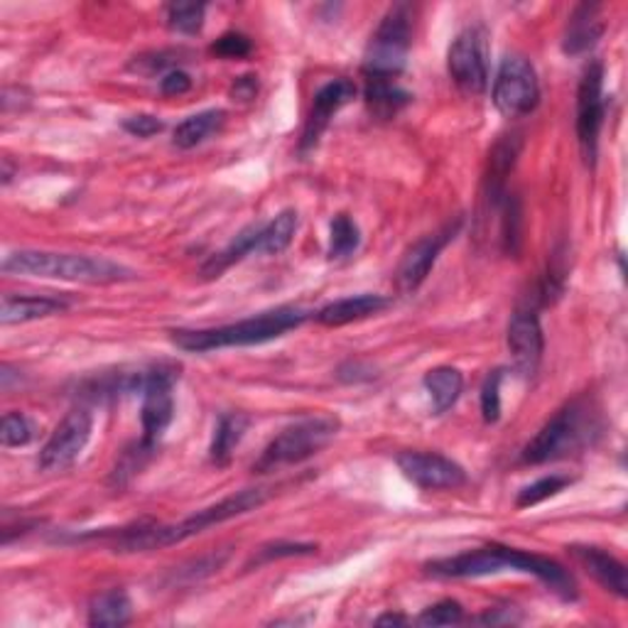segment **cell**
I'll return each mask as SVG.
<instances>
[{
    "label": "cell",
    "mask_w": 628,
    "mask_h": 628,
    "mask_svg": "<svg viewBox=\"0 0 628 628\" xmlns=\"http://www.w3.org/2000/svg\"><path fill=\"white\" fill-rule=\"evenodd\" d=\"M223 124H227V111H221V108L202 111V114H194L190 118H184L182 124L175 128L172 145L180 148V150H192L196 145H202L206 138L219 133Z\"/></svg>",
    "instance_id": "cell-22"
},
{
    "label": "cell",
    "mask_w": 628,
    "mask_h": 628,
    "mask_svg": "<svg viewBox=\"0 0 628 628\" xmlns=\"http://www.w3.org/2000/svg\"><path fill=\"white\" fill-rule=\"evenodd\" d=\"M268 499L270 489H243L229 496V499L209 505V509L196 511L190 518L175 523V526H136L130 530H124L114 548L118 552H148L177 546V542H184L187 538L200 536L206 528L219 526L223 521H231L236 518V515L260 509Z\"/></svg>",
    "instance_id": "cell-2"
},
{
    "label": "cell",
    "mask_w": 628,
    "mask_h": 628,
    "mask_svg": "<svg viewBox=\"0 0 628 628\" xmlns=\"http://www.w3.org/2000/svg\"><path fill=\"white\" fill-rule=\"evenodd\" d=\"M124 130L136 138H153L157 133H163L165 124L157 116H150V114H136L124 120Z\"/></svg>",
    "instance_id": "cell-37"
},
{
    "label": "cell",
    "mask_w": 628,
    "mask_h": 628,
    "mask_svg": "<svg viewBox=\"0 0 628 628\" xmlns=\"http://www.w3.org/2000/svg\"><path fill=\"white\" fill-rule=\"evenodd\" d=\"M3 273L67 280L81 285H114L133 280L136 273L108 258L74 256V253L52 251H13L3 258Z\"/></svg>",
    "instance_id": "cell-3"
},
{
    "label": "cell",
    "mask_w": 628,
    "mask_h": 628,
    "mask_svg": "<svg viewBox=\"0 0 628 628\" xmlns=\"http://www.w3.org/2000/svg\"><path fill=\"white\" fill-rule=\"evenodd\" d=\"M494 106L505 118L528 116L540 103V84L533 64L523 54H509L494 81Z\"/></svg>",
    "instance_id": "cell-8"
},
{
    "label": "cell",
    "mask_w": 628,
    "mask_h": 628,
    "mask_svg": "<svg viewBox=\"0 0 628 628\" xmlns=\"http://www.w3.org/2000/svg\"><path fill=\"white\" fill-rule=\"evenodd\" d=\"M509 349L513 354L515 371H518L521 376H533V373L538 371L546 339H542V326L536 309H515L509 322Z\"/></svg>",
    "instance_id": "cell-16"
},
{
    "label": "cell",
    "mask_w": 628,
    "mask_h": 628,
    "mask_svg": "<svg viewBox=\"0 0 628 628\" xmlns=\"http://www.w3.org/2000/svg\"><path fill=\"white\" fill-rule=\"evenodd\" d=\"M339 427L342 423L336 415H312L297 420V423L285 427L283 433L264 449V454L253 464V472L268 474L275 472V469L293 466L305 462L309 457L320 454L322 449L339 435Z\"/></svg>",
    "instance_id": "cell-5"
},
{
    "label": "cell",
    "mask_w": 628,
    "mask_h": 628,
    "mask_svg": "<svg viewBox=\"0 0 628 628\" xmlns=\"http://www.w3.org/2000/svg\"><path fill=\"white\" fill-rule=\"evenodd\" d=\"M297 231V212L295 209H283L275 214L268 223H260L258 239H256V253H264V256H278L283 253Z\"/></svg>",
    "instance_id": "cell-26"
},
{
    "label": "cell",
    "mask_w": 628,
    "mask_h": 628,
    "mask_svg": "<svg viewBox=\"0 0 628 628\" xmlns=\"http://www.w3.org/2000/svg\"><path fill=\"white\" fill-rule=\"evenodd\" d=\"M425 388L433 398V410L435 415H443L449 408L454 406L464 390V379L462 373L452 366H437V369L427 371L425 376Z\"/></svg>",
    "instance_id": "cell-25"
},
{
    "label": "cell",
    "mask_w": 628,
    "mask_h": 628,
    "mask_svg": "<svg viewBox=\"0 0 628 628\" xmlns=\"http://www.w3.org/2000/svg\"><path fill=\"white\" fill-rule=\"evenodd\" d=\"M501 381H503V371L496 369L489 373V379L484 381L482 388V415L489 425L499 423L501 418Z\"/></svg>",
    "instance_id": "cell-32"
},
{
    "label": "cell",
    "mask_w": 628,
    "mask_h": 628,
    "mask_svg": "<svg viewBox=\"0 0 628 628\" xmlns=\"http://www.w3.org/2000/svg\"><path fill=\"white\" fill-rule=\"evenodd\" d=\"M251 52H253V42L241 33L221 35L219 40L212 44V54H217V57H223V60H243V57H248Z\"/></svg>",
    "instance_id": "cell-35"
},
{
    "label": "cell",
    "mask_w": 628,
    "mask_h": 628,
    "mask_svg": "<svg viewBox=\"0 0 628 628\" xmlns=\"http://www.w3.org/2000/svg\"><path fill=\"white\" fill-rule=\"evenodd\" d=\"M354 97H356V87L349 79L330 81L326 87L317 91L312 108H309V116L305 120L303 138H299V153H309V150L317 148L322 133L330 128L332 118L339 114L346 103L354 101Z\"/></svg>",
    "instance_id": "cell-15"
},
{
    "label": "cell",
    "mask_w": 628,
    "mask_h": 628,
    "mask_svg": "<svg viewBox=\"0 0 628 628\" xmlns=\"http://www.w3.org/2000/svg\"><path fill=\"white\" fill-rule=\"evenodd\" d=\"M410 99V93L400 89L396 79L366 77V103H369V108L381 118L396 116L400 108L408 106Z\"/></svg>",
    "instance_id": "cell-24"
},
{
    "label": "cell",
    "mask_w": 628,
    "mask_h": 628,
    "mask_svg": "<svg viewBox=\"0 0 628 628\" xmlns=\"http://www.w3.org/2000/svg\"><path fill=\"white\" fill-rule=\"evenodd\" d=\"M93 430V418L87 408H74L54 433L47 439L40 452V466L44 472H62L77 462L87 449Z\"/></svg>",
    "instance_id": "cell-12"
},
{
    "label": "cell",
    "mask_w": 628,
    "mask_h": 628,
    "mask_svg": "<svg viewBox=\"0 0 628 628\" xmlns=\"http://www.w3.org/2000/svg\"><path fill=\"white\" fill-rule=\"evenodd\" d=\"M396 462L402 476L425 491L459 489L466 482L464 469L454 459L437 452H402Z\"/></svg>",
    "instance_id": "cell-13"
},
{
    "label": "cell",
    "mask_w": 628,
    "mask_h": 628,
    "mask_svg": "<svg viewBox=\"0 0 628 628\" xmlns=\"http://www.w3.org/2000/svg\"><path fill=\"white\" fill-rule=\"evenodd\" d=\"M204 13L206 5L202 3H175L167 8V25H170L175 33L196 35L204 25Z\"/></svg>",
    "instance_id": "cell-30"
},
{
    "label": "cell",
    "mask_w": 628,
    "mask_h": 628,
    "mask_svg": "<svg viewBox=\"0 0 628 628\" xmlns=\"http://www.w3.org/2000/svg\"><path fill=\"white\" fill-rule=\"evenodd\" d=\"M604 35V23H602V5H577L575 13H572L565 33V42H562V50L565 54H585L592 50V47L602 40Z\"/></svg>",
    "instance_id": "cell-18"
},
{
    "label": "cell",
    "mask_w": 628,
    "mask_h": 628,
    "mask_svg": "<svg viewBox=\"0 0 628 628\" xmlns=\"http://www.w3.org/2000/svg\"><path fill=\"white\" fill-rule=\"evenodd\" d=\"M390 305L388 297L383 295H356V297H344L336 299V303H330L317 312V322L324 326H344L351 322H361L366 317L379 315Z\"/></svg>",
    "instance_id": "cell-19"
},
{
    "label": "cell",
    "mask_w": 628,
    "mask_h": 628,
    "mask_svg": "<svg viewBox=\"0 0 628 628\" xmlns=\"http://www.w3.org/2000/svg\"><path fill=\"white\" fill-rule=\"evenodd\" d=\"M258 229H260V223H253V227L243 229L239 236L229 243L227 248L206 260V264L202 266V275L204 278H219L223 270L231 268L233 264H239V260H243V258L248 256V253H256Z\"/></svg>",
    "instance_id": "cell-27"
},
{
    "label": "cell",
    "mask_w": 628,
    "mask_h": 628,
    "mask_svg": "<svg viewBox=\"0 0 628 628\" xmlns=\"http://www.w3.org/2000/svg\"><path fill=\"white\" fill-rule=\"evenodd\" d=\"M251 427V418L246 412H227V415L219 418L217 430H214L209 457L217 466L229 464V459L233 454V449L241 445V439L246 437Z\"/></svg>",
    "instance_id": "cell-21"
},
{
    "label": "cell",
    "mask_w": 628,
    "mask_h": 628,
    "mask_svg": "<svg viewBox=\"0 0 628 628\" xmlns=\"http://www.w3.org/2000/svg\"><path fill=\"white\" fill-rule=\"evenodd\" d=\"M379 626H402L408 624L406 616H398V614H383L381 618H376Z\"/></svg>",
    "instance_id": "cell-40"
},
{
    "label": "cell",
    "mask_w": 628,
    "mask_h": 628,
    "mask_svg": "<svg viewBox=\"0 0 628 628\" xmlns=\"http://www.w3.org/2000/svg\"><path fill=\"white\" fill-rule=\"evenodd\" d=\"M190 89H192V79H190V74L182 69L167 72L161 79V91L165 93V97H182V93H187Z\"/></svg>",
    "instance_id": "cell-38"
},
{
    "label": "cell",
    "mask_w": 628,
    "mask_h": 628,
    "mask_svg": "<svg viewBox=\"0 0 628 628\" xmlns=\"http://www.w3.org/2000/svg\"><path fill=\"white\" fill-rule=\"evenodd\" d=\"M572 555L579 560L589 575H592L599 585H602L606 592H612L616 597L628 594V577L624 562H618L614 555H608L602 548H589V546H575L572 548Z\"/></svg>",
    "instance_id": "cell-17"
},
{
    "label": "cell",
    "mask_w": 628,
    "mask_h": 628,
    "mask_svg": "<svg viewBox=\"0 0 628 628\" xmlns=\"http://www.w3.org/2000/svg\"><path fill=\"white\" fill-rule=\"evenodd\" d=\"M604 64L592 62L577 89V140L587 165H594L599 133L604 126Z\"/></svg>",
    "instance_id": "cell-11"
},
{
    "label": "cell",
    "mask_w": 628,
    "mask_h": 628,
    "mask_svg": "<svg viewBox=\"0 0 628 628\" xmlns=\"http://www.w3.org/2000/svg\"><path fill=\"white\" fill-rule=\"evenodd\" d=\"M597 433L594 412H589L582 400H575L557 410L540 433L530 439L526 452H523V462L526 464H546L555 462V459L569 457L577 449H582L589 437Z\"/></svg>",
    "instance_id": "cell-6"
},
{
    "label": "cell",
    "mask_w": 628,
    "mask_h": 628,
    "mask_svg": "<svg viewBox=\"0 0 628 628\" xmlns=\"http://www.w3.org/2000/svg\"><path fill=\"white\" fill-rule=\"evenodd\" d=\"M69 305L57 297H37V295H5L0 305V322L8 324H25L44 317L60 315Z\"/></svg>",
    "instance_id": "cell-20"
},
{
    "label": "cell",
    "mask_w": 628,
    "mask_h": 628,
    "mask_svg": "<svg viewBox=\"0 0 628 628\" xmlns=\"http://www.w3.org/2000/svg\"><path fill=\"white\" fill-rule=\"evenodd\" d=\"M256 91H258V81L256 77H241L236 84H233V99H239V101H251L253 97H256Z\"/></svg>",
    "instance_id": "cell-39"
},
{
    "label": "cell",
    "mask_w": 628,
    "mask_h": 628,
    "mask_svg": "<svg viewBox=\"0 0 628 628\" xmlns=\"http://www.w3.org/2000/svg\"><path fill=\"white\" fill-rule=\"evenodd\" d=\"M35 423L23 412H5L3 427H0V443L3 447H25L33 443Z\"/></svg>",
    "instance_id": "cell-31"
},
{
    "label": "cell",
    "mask_w": 628,
    "mask_h": 628,
    "mask_svg": "<svg viewBox=\"0 0 628 628\" xmlns=\"http://www.w3.org/2000/svg\"><path fill=\"white\" fill-rule=\"evenodd\" d=\"M523 572V575L538 577L552 594L560 597L562 602H575L577 599V582L569 572L546 555L536 552H523L505 546H486L472 552H462L457 557L430 562L427 572L435 577L445 579H469V577H486L499 575V572Z\"/></svg>",
    "instance_id": "cell-1"
},
{
    "label": "cell",
    "mask_w": 628,
    "mask_h": 628,
    "mask_svg": "<svg viewBox=\"0 0 628 628\" xmlns=\"http://www.w3.org/2000/svg\"><path fill=\"white\" fill-rule=\"evenodd\" d=\"M464 618V608L454 599H443V602H437L435 606L425 608L423 614H420L418 624L423 626H452L459 624Z\"/></svg>",
    "instance_id": "cell-33"
},
{
    "label": "cell",
    "mask_w": 628,
    "mask_h": 628,
    "mask_svg": "<svg viewBox=\"0 0 628 628\" xmlns=\"http://www.w3.org/2000/svg\"><path fill=\"white\" fill-rule=\"evenodd\" d=\"M307 315L309 312L303 307H275L251 320L214 326V330H177L172 332V342L190 354H206L227 349V346H256L297 330L307 320Z\"/></svg>",
    "instance_id": "cell-4"
},
{
    "label": "cell",
    "mask_w": 628,
    "mask_h": 628,
    "mask_svg": "<svg viewBox=\"0 0 628 628\" xmlns=\"http://www.w3.org/2000/svg\"><path fill=\"white\" fill-rule=\"evenodd\" d=\"M180 54L182 52H175V50H163V52H148V54H140L136 57V62L130 64V69L140 72V74H148V77H155L157 72H175L177 69V62H180Z\"/></svg>",
    "instance_id": "cell-34"
},
{
    "label": "cell",
    "mask_w": 628,
    "mask_h": 628,
    "mask_svg": "<svg viewBox=\"0 0 628 628\" xmlns=\"http://www.w3.org/2000/svg\"><path fill=\"white\" fill-rule=\"evenodd\" d=\"M412 42V15L408 5L390 8L379 30L373 33L366 50L363 72L366 77L396 79L406 69L408 50Z\"/></svg>",
    "instance_id": "cell-7"
},
{
    "label": "cell",
    "mask_w": 628,
    "mask_h": 628,
    "mask_svg": "<svg viewBox=\"0 0 628 628\" xmlns=\"http://www.w3.org/2000/svg\"><path fill=\"white\" fill-rule=\"evenodd\" d=\"M177 369L170 363H157L145 371V383L140 396H143V408H140V423H143V447L153 449L165 430L170 427L175 418V388Z\"/></svg>",
    "instance_id": "cell-9"
},
{
    "label": "cell",
    "mask_w": 628,
    "mask_h": 628,
    "mask_svg": "<svg viewBox=\"0 0 628 628\" xmlns=\"http://www.w3.org/2000/svg\"><path fill=\"white\" fill-rule=\"evenodd\" d=\"M449 77L464 93H484L489 87V40L482 27H466L447 52Z\"/></svg>",
    "instance_id": "cell-10"
},
{
    "label": "cell",
    "mask_w": 628,
    "mask_h": 628,
    "mask_svg": "<svg viewBox=\"0 0 628 628\" xmlns=\"http://www.w3.org/2000/svg\"><path fill=\"white\" fill-rule=\"evenodd\" d=\"M317 552V546H305V542H273V546L260 548L258 552V565L268 560H280V557H295V555H312Z\"/></svg>",
    "instance_id": "cell-36"
},
{
    "label": "cell",
    "mask_w": 628,
    "mask_h": 628,
    "mask_svg": "<svg viewBox=\"0 0 628 628\" xmlns=\"http://www.w3.org/2000/svg\"><path fill=\"white\" fill-rule=\"evenodd\" d=\"M359 243L361 233L359 227H356V221L351 217H346V214L334 217L330 229V258L334 260L349 258L351 253H356V248H359Z\"/></svg>",
    "instance_id": "cell-28"
},
{
    "label": "cell",
    "mask_w": 628,
    "mask_h": 628,
    "mask_svg": "<svg viewBox=\"0 0 628 628\" xmlns=\"http://www.w3.org/2000/svg\"><path fill=\"white\" fill-rule=\"evenodd\" d=\"M130 616H133V604L124 589H111V592L93 597L89 606V624L97 628L126 626Z\"/></svg>",
    "instance_id": "cell-23"
},
{
    "label": "cell",
    "mask_w": 628,
    "mask_h": 628,
    "mask_svg": "<svg viewBox=\"0 0 628 628\" xmlns=\"http://www.w3.org/2000/svg\"><path fill=\"white\" fill-rule=\"evenodd\" d=\"M459 229H462V219L447 221L443 229L427 233V236L412 243L398 268V285L406 290V293H415V290L425 283L430 270L437 264L439 253H443L447 243L457 236Z\"/></svg>",
    "instance_id": "cell-14"
},
{
    "label": "cell",
    "mask_w": 628,
    "mask_h": 628,
    "mask_svg": "<svg viewBox=\"0 0 628 628\" xmlns=\"http://www.w3.org/2000/svg\"><path fill=\"white\" fill-rule=\"evenodd\" d=\"M569 484L572 479L565 474L542 476V479L533 482L530 486H526V489H521L518 499H515V505H518V509H530V505H538L542 501L552 499V496H557L560 491H565Z\"/></svg>",
    "instance_id": "cell-29"
}]
</instances>
